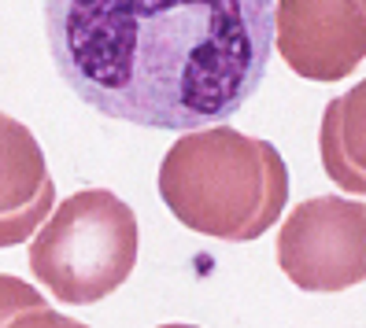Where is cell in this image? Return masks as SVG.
Segmentation results:
<instances>
[{
    "mask_svg": "<svg viewBox=\"0 0 366 328\" xmlns=\"http://www.w3.org/2000/svg\"><path fill=\"white\" fill-rule=\"evenodd\" d=\"M45 30L59 78L93 111L185 133L263 85L274 0H45Z\"/></svg>",
    "mask_w": 366,
    "mask_h": 328,
    "instance_id": "1",
    "label": "cell"
},
{
    "mask_svg": "<svg viewBox=\"0 0 366 328\" xmlns=\"http://www.w3.org/2000/svg\"><path fill=\"white\" fill-rule=\"evenodd\" d=\"M159 195L178 222L200 236L248 244L282 217L289 166L267 140L233 125L185 129L159 166Z\"/></svg>",
    "mask_w": 366,
    "mask_h": 328,
    "instance_id": "2",
    "label": "cell"
},
{
    "mask_svg": "<svg viewBox=\"0 0 366 328\" xmlns=\"http://www.w3.org/2000/svg\"><path fill=\"white\" fill-rule=\"evenodd\" d=\"M137 266V217L107 188L67 195L30 240V273L59 302L89 306L130 280Z\"/></svg>",
    "mask_w": 366,
    "mask_h": 328,
    "instance_id": "3",
    "label": "cell"
},
{
    "mask_svg": "<svg viewBox=\"0 0 366 328\" xmlns=\"http://www.w3.org/2000/svg\"><path fill=\"white\" fill-rule=\"evenodd\" d=\"M277 266L300 292H348L366 280V203L304 200L277 232Z\"/></svg>",
    "mask_w": 366,
    "mask_h": 328,
    "instance_id": "4",
    "label": "cell"
},
{
    "mask_svg": "<svg viewBox=\"0 0 366 328\" xmlns=\"http://www.w3.org/2000/svg\"><path fill=\"white\" fill-rule=\"evenodd\" d=\"M274 48L307 81H344L366 59V0H277Z\"/></svg>",
    "mask_w": 366,
    "mask_h": 328,
    "instance_id": "5",
    "label": "cell"
},
{
    "mask_svg": "<svg viewBox=\"0 0 366 328\" xmlns=\"http://www.w3.org/2000/svg\"><path fill=\"white\" fill-rule=\"evenodd\" d=\"M56 207V185L37 137L0 111V247L26 244Z\"/></svg>",
    "mask_w": 366,
    "mask_h": 328,
    "instance_id": "6",
    "label": "cell"
},
{
    "mask_svg": "<svg viewBox=\"0 0 366 328\" xmlns=\"http://www.w3.org/2000/svg\"><path fill=\"white\" fill-rule=\"evenodd\" d=\"M326 178L348 195H366V78L326 103L318 129Z\"/></svg>",
    "mask_w": 366,
    "mask_h": 328,
    "instance_id": "7",
    "label": "cell"
},
{
    "mask_svg": "<svg viewBox=\"0 0 366 328\" xmlns=\"http://www.w3.org/2000/svg\"><path fill=\"white\" fill-rule=\"evenodd\" d=\"M0 324L8 328H67L74 321H67L63 314H56L52 306L41 299L26 280H15L0 273Z\"/></svg>",
    "mask_w": 366,
    "mask_h": 328,
    "instance_id": "8",
    "label": "cell"
}]
</instances>
